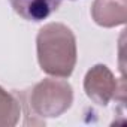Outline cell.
I'll list each match as a JSON object with an SVG mask.
<instances>
[{
	"label": "cell",
	"instance_id": "6da1fadb",
	"mask_svg": "<svg viewBox=\"0 0 127 127\" xmlns=\"http://www.w3.org/2000/svg\"><path fill=\"white\" fill-rule=\"evenodd\" d=\"M40 69L57 78H69L76 64V37L61 23L43 26L36 37Z\"/></svg>",
	"mask_w": 127,
	"mask_h": 127
},
{
	"label": "cell",
	"instance_id": "7a4b0ae2",
	"mask_svg": "<svg viewBox=\"0 0 127 127\" xmlns=\"http://www.w3.org/2000/svg\"><path fill=\"white\" fill-rule=\"evenodd\" d=\"M73 103V88L64 79L46 78L36 84L29 97V106L36 117L57 118Z\"/></svg>",
	"mask_w": 127,
	"mask_h": 127
},
{
	"label": "cell",
	"instance_id": "3957f363",
	"mask_svg": "<svg viewBox=\"0 0 127 127\" xmlns=\"http://www.w3.org/2000/svg\"><path fill=\"white\" fill-rule=\"evenodd\" d=\"M84 90L87 97L96 105L106 106L118 93V81L105 64H96L84 78Z\"/></svg>",
	"mask_w": 127,
	"mask_h": 127
},
{
	"label": "cell",
	"instance_id": "277c9868",
	"mask_svg": "<svg viewBox=\"0 0 127 127\" xmlns=\"http://www.w3.org/2000/svg\"><path fill=\"white\" fill-rule=\"evenodd\" d=\"M91 17L102 27L121 26L127 20V0H94Z\"/></svg>",
	"mask_w": 127,
	"mask_h": 127
},
{
	"label": "cell",
	"instance_id": "5b68a950",
	"mask_svg": "<svg viewBox=\"0 0 127 127\" xmlns=\"http://www.w3.org/2000/svg\"><path fill=\"white\" fill-rule=\"evenodd\" d=\"M12 9L27 21H43L54 14L61 0H9Z\"/></svg>",
	"mask_w": 127,
	"mask_h": 127
},
{
	"label": "cell",
	"instance_id": "8992f818",
	"mask_svg": "<svg viewBox=\"0 0 127 127\" xmlns=\"http://www.w3.org/2000/svg\"><path fill=\"white\" fill-rule=\"evenodd\" d=\"M20 102L3 87H0V127H14L20 121Z\"/></svg>",
	"mask_w": 127,
	"mask_h": 127
}]
</instances>
